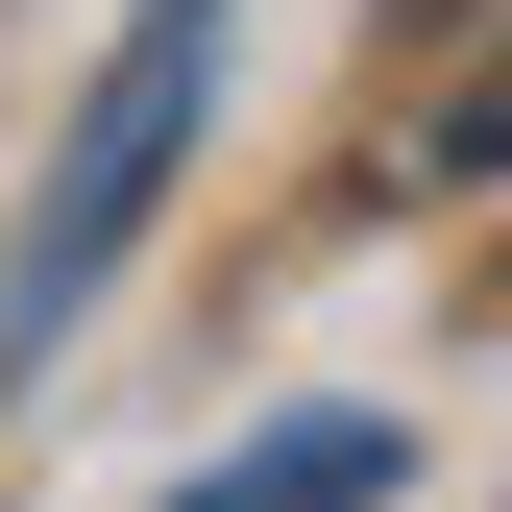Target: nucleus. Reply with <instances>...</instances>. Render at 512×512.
Listing matches in <instances>:
<instances>
[{
  "label": "nucleus",
  "mask_w": 512,
  "mask_h": 512,
  "mask_svg": "<svg viewBox=\"0 0 512 512\" xmlns=\"http://www.w3.org/2000/svg\"><path fill=\"white\" fill-rule=\"evenodd\" d=\"M196 98H220V0H147V49L98 74V122H74V171H49V220L0 244V342H74V317L122 293V244H147V196H171V147H196Z\"/></svg>",
  "instance_id": "1"
},
{
  "label": "nucleus",
  "mask_w": 512,
  "mask_h": 512,
  "mask_svg": "<svg viewBox=\"0 0 512 512\" xmlns=\"http://www.w3.org/2000/svg\"><path fill=\"white\" fill-rule=\"evenodd\" d=\"M171 512H391V439H366V415H293V439H244V464H196Z\"/></svg>",
  "instance_id": "2"
},
{
  "label": "nucleus",
  "mask_w": 512,
  "mask_h": 512,
  "mask_svg": "<svg viewBox=\"0 0 512 512\" xmlns=\"http://www.w3.org/2000/svg\"><path fill=\"white\" fill-rule=\"evenodd\" d=\"M415 171H512V74H464V98H439V122H415Z\"/></svg>",
  "instance_id": "3"
}]
</instances>
